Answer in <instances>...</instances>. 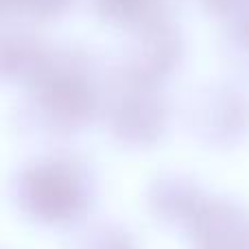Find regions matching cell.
<instances>
[{
  "instance_id": "obj_3",
  "label": "cell",
  "mask_w": 249,
  "mask_h": 249,
  "mask_svg": "<svg viewBox=\"0 0 249 249\" xmlns=\"http://www.w3.org/2000/svg\"><path fill=\"white\" fill-rule=\"evenodd\" d=\"M7 4H13L16 9L35 13V16H53L61 9L68 7L70 0H4Z\"/></svg>"
},
{
  "instance_id": "obj_4",
  "label": "cell",
  "mask_w": 249,
  "mask_h": 249,
  "mask_svg": "<svg viewBox=\"0 0 249 249\" xmlns=\"http://www.w3.org/2000/svg\"><path fill=\"white\" fill-rule=\"evenodd\" d=\"M214 11L228 13V16H249V0H208Z\"/></svg>"
},
{
  "instance_id": "obj_1",
  "label": "cell",
  "mask_w": 249,
  "mask_h": 249,
  "mask_svg": "<svg viewBox=\"0 0 249 249\" xmlns=\"http://www.w3.org/2000/svg\"><path fill=\"white\" fill-rule=\"evenodd\" d=\"M31 86L35 103L57 121H83L96 105V88L90 74L68 59L46 57L42 68L31 79Z\"/></svg>"
},
{
  "instance_id": "obj_2",
  "label": "cell",
  "mask_w": 249,
  "mask_h": 249,
  "mask_svg": "<svg viewBox=\"0 0 249 249\" xmlns=\"http://www.w3.org/2000/svg\"><path fill=\"white\" fill-rule=\"evenodd\" d=\"M99 11L112 24L140 33L162 24L164 0H99Z\"/></svg>"
}]
</instances>
